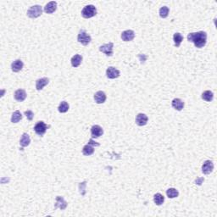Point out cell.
I'll use <instances>...</instances> for the list:
<instances>
[{
  "mask_svg": "<svg viewBox=\"0 0 217 217\" xmlns=\"http://www.w3.org/2000/svg\"><path fill=\"white\" fill-rule=\"evenodd\" d=\"M188 40L189 42L194 43L196 48L201 49L206 44V41H207V33L205 32H193V33H189L188 35Z\"/></svg>",
  "mask_w": 217,
  "mask_h": 217,
  "instance_id": "1",
  "label": "cell"
},
{
  "mask_svg": "<svg viewBox=\"0 0 217 217\" xmlns=\"http://www.w3.org/2000/svg\"><path fill=\"white\" fill-rule=\"evenodd\" d=\"M97 14V9L94 5H87L85 6L83 9L82 10V15L83 18H86V19H88V18H92L95 16Z\"/></svg>",
  "mask_w": 217,
  "mask_h": 217,
  "instance_id": "2",
  "label": "cell"
},
{
  "mask_svg": "<svg viewBox=\"0 0 217 217\" xmlns=\"http://www.w3.org/2000/svg\"><path fill=\"white\" fill-rule=\"evenodd\" d=\"M77 41L80 43H82V45L87 46L91 43L92 38L90 37V35L87 34L85 30L82 29V30H80V32L78 33V36H77Z\"/></svg>",
  "mask_w": 217,
  "mask_h": 217,
  "instance_id": "3",
  "label": "cell"
},
{
  "mask_svg": "<svg viewBox=\"0 0 217 217\" xmlns=\"http://www.w3.org/2000/svg\"><path fill=\"white\" fill-rule=\"evenodd\" d=\"M43 14V9L40 5L32 6L27 10V16L30 18H37Z\"/></svg>",
  "mask_w": 217,
  "mask_h": 217,
  "instance_id": "4",
  "label": "cell"
},
{
  "mask_svg": "<svg viewBox=\"0 0 217 217\" xmlns=\"http://www.w3.org/2000/svg\"><path fill=\"white\" fill-rule=\"evenodd\" d=\"M49 127H50V126L46 125L43 121H38V122L35 125L34 131L38 136H41V137H42V136L44 135V133H45L46 131H47V129L49 128Z\"/></svg>",
  "mask_w": 217,
  "mask_h": 217,
  "instance_id": "5",
  "label": "cell"
},
{
  "mask_svg": "<svg viewBox=\"0 0 217 217\" xmlns=\"http://www.w3.org/2000/svg\"><path fill=\"white\" fill-rule=\"evenodd\" d=\"M113 49H114V43H109L107 44L102 45L99 47V51L107 55V56H112L113 55Z\"/></svg>",
  "mask_w": 217,
  "mask_h": 217,
  "instance_id": "6",
  "label": "cell"
},
{
  "mask_svg": "<svg viewBox=\"0 0 217 217\" xmlns=\"http://www.w3.org/2000/svg\"><path fill=\"white\" fill-rule=\"evenodd\" d=\"M106 76L109 79L117 78V77H120V71L113 67V66H110L106 70Z\"/></svg>",
  "mask_w": 217,
  "mask_h": 217,
  "instance_id": "7",
  "label": "cell"
},
{
  "mask_svg": "<svg viewBox=\"0 0 217 217\" xmlns=\"http://www.w3.org/2000/svg\"><path fill=\"white\" fill-rule=\"evenodd\" d=\"M214 170V164L211 160H206L202 166V172L204 174L209 175Z\"/></svg>",
  "mask_w": 217,
  "mask_h": 217,
  "instance_id": "8",
  "label": "cell"
},
{
  "mask_svg": "<svg viewBox=\"0 0 217 217\" xmlns=\"http://www.w3.org/2000/svg\"><path fill=\"white\" fill-rule=\"evenodd\" d=\"M103 133V128L101 127L98 125H95V126H93L91 128V134L92 137L93 138H97V137H99L100 136H102Z\"/></svg>",
  "mask_w": 217,
  "mask_h": 217,
  "instance_id": "9",
  "label": "cell"
},
{
  "mask_svg": "<svg viewBox=\"0 0 217 217\" xmlns=\"http://www.w3.org/2000/svg\"><path fill=\"white\" fill-rule=\"evenodd\" d=\"M135 32L132 30H126L121 33V39L125 42H130L134 39Z\"/></svg>",
  "mask_w": 217,
  "mask_h": 217,
  "instance_id": "10",
  "label": "cell"
},
{
  "mask_svg": "<svg viewBox=\"0 0 217 217\" xmlns=\"http://www.w3.org/2000/svg\"><path fill=\"white\" fill-rule=\"evenodd\" d=\"M148 120H149V118L145 114H138L136 117V123H137V126H145L146 124L148 123Z\"/></svg>",
  "mask_w": 217,
  "mask_h": 217,
  "instance_id": "11",
  "label": "cell"
},
{
  "mask_svg": "<svg viewBox=\"0 0 217 217\" xmlns=\"http://www.w3.org/2000/svg\"><path fill=\"white\" fill-rule=\"evenodd\" d=\"M66 207H67V202L66 200L64 199L63 197H60V196H57L56 197V203H55V206H54V209L60 208V209H66Z\"/></svg>",
  "mask_w": 217,
  "mask_h": 217,
  "instance_id": "12",
  "label": "cell"
},
{
  "mask_svg": "<svg viewBox=\"0 0 217 217\" xmlns=\"http://www.w3.org/2000/svg\"><path fill=\"white\" fill-rule=\"evenodd\" d=\"M26 93L25 90L23 89H18L14 93V98L18 102H23L24 100L26 99Z\"/></svg>",
  "mask_w": 217,
  "mask_h": 217,
  "instance_id": "13",
  "label": "cell"
},
{
  "mask_svg": "<svg viewBox=\"0 0 217 217\" xmlns=\"http://www.w3.org/2000/svg\"><path fill=\"white\" fill-rule=\"evenodd\" d=\"M94 100L95 102L98 104L100 103H103L106 100V94L103 91L97 92L94 95Z\"/></svg>",
  "mask_w": 217,
  "mask_h": 217,
  "instance_id": "14",
  "label": "cell"
},
{
  "mask_svg": "<svg viewBox=\"0 0 217 217\" xmlns=\"http://www.w3.org/2000/svg\"><path fill=\"white\" fill-rule=\"evenodd\" d=\"M56 9H57V3L55 1H52L46 4L44 7V11L47 14H52L56 10Z\"/></svg>",
  "mask_w": 217,
  "mask_h": 217,
  "instance_id": "15",
  "label": "cell"
},
{
  "mask_svg": "<svg viewBox=\"0 0 217 217\" xmlns=\"http://www.w3.org/2000/svg\"><path fill=\"white\" fill-rule=\"evenodd\" d=\"M49 82V79L47 78V77H43V78H41V79H38L36 82V88L38 91H40L42 89L46 86L48 85Z\"/></svg>",
  "mask_w": 217,
  "mask_h": 217,
  "instance_id": "16",
  "label": "cell"
},
{
  "mask_svg": "<svg viewBox=\"0 0 217 217\" xmlns=\"http://www.w3.org/2000/svg\"><path fill=\"white\" fill-rule=\"evenodd\" d=\"M172 105L175 109H177L178 111H181L184 107V102L180 98H174L172 100Z\"/></svg>",
  "mask_w": 217,
  "mask_h": 217,
  "instance_id": "17",
  "label": "cell"
},
{
  "mask_svg": "<svg viewBox=\"0 0 217 217\" xmlns=\"http://www.w3.org/2000/svg\"><path fill=\"white\" fill-rule=\"evenodd\" d=\"M24 64L20 60H14V62L11 64V69L14 72H19L23 68Z\"/></svg>",
  "mask_w": 217,
  "mask_h": 217,
  "instance_id": "18",
  "label": "cell"
},
{
  "mask_svg": "<svg viewBox=\"0 0 217 217\" xmlns=\"http://www.w3.org/2000/svg\"><path fill=\"white\" fill-rule=\"evenodd\" d=\"M82 56L80 55V54H76V55H74V56L71 58V66H73V67H78V66L81 65V63H82Z\"/></svg>",
  "mask_w": 217,
  "mask_h": 217,
  "instance_id": "19",
  "label": "cell"
},
{
  "mask_svg": "<svg viewBox=\"0 0 217 217\" xmlns=\"http://www.w3.org/2000/svg\"><path fill=\"white\" fill-rule=\"evenodd\" d=\"M31 143V139H30V137L27 133H23V135L21 136V138L20 140V144L21 147H27V146L30 144Z\"/></svg>",
  "mask_w": 217,
  "mask_h": 217,
  "instance_id": "20",
  "label": "cell"
},
{
  "mask_svg": "<svg viewBox=\"0 0 217 217\" xmlns=\"http://www.w3.org/2000/svg\"><path fill=\"white\" fill-rule=\"evenodd\" d=\"M94 153V149H93V146L90 145V144H87L83 147L82 149V154L86 156H89V155H92V154Z\"/></svg>",
  "mask_w": 217,
  "mask_h": 217,
  "instance_id": "21",
  "label": "cell"
},
{
  "mask_svg": "<svg viewBox=\"0 0 217 217\" xmlns=\"http://www.w3.org/2000/svg\"><path fill=\"white\" fill-rule=\"evenodd\" d=\"M202 98L204 100H205L206 102H211L213 98H214V93L211 91H204L202 93Z\"/></svg>",
  "mask_w": 217,
  "mask_h": 217,
  "instance_id": "22",
  "label": "cell"
},
{
  "mask_svg": "<svg viewBox=\"0 0 217 217\" xmlns=\"http://www.w3.org/2000/svg\"><path fill=\"white\" fill-rule=\"evenodd\" d=\"M173 40H174L175 46L177 48H178V47H180L181 43L183 41V36L181 33H178V32L175 33L174 36H173Z\"/></svg>",
  "mask_w": 217,
  "mask_h": 217,
  "instance_id": "23",
  "label": "cell"
},
{
  "mask_svg": "<svg viewBox=\"0 0 217 217\" xmlns=\"http://www.w3.org/2000/svg\"><path fill=\"white\" fill-rule=\"evenodd\" d=\"M21 120H22V114H21V113H20L19 110H16V111H14V113L12 114V117H11L12 123H17Z\"/></svg>",
  "mask_w": 217,
  "mask_h": 217,
  "instance_id": "24",
  "label": "cell"
},
{
  "mask_svg": "<svg viewBox=\"0 0 217 217\" xmlns=\"http://www.w3.org/2000/svg\"><path fill=\"white\" fill-rule=\"evenodd\" d=\"M165 201V197L161 193H156L154 196V202L156 205H161Z\"/></svg>",
  "mask_w": 217,
  "mask_h": 217,
  "instance_id": "25",
  "label": "cell"
},
{
  "mask_svg": "<svg viewBox=\"0 0 217 217\" xmlns=\"http://www.w3.org/2000/svg\"><path fill=\"white\" fill-rule=\"evenodd\" d=\"M166 195L167 197L170 198H174L178 197L179 195V193L176 188H169L167 191H166Z\"/></svg>",
  "mask_w": 217,
  "mask_h": 217,
  "instance_id": "26",
  "label": "cell"
},
{
  "mask_svg": "<svg viewBox=\"0 0 217 217\" xmlns=\"http://www.w3.org/2000/svg\"><path fill=\"white\" fill-rule=\"evenodd\" d=\"M69 108H70V106H69L68 103L66 102V101H62L60 103V105H59L58 109H59V111L60 113H66V112H67L69 110Z\"/></svg>",
  "mask_w": 217,
  "mask_h": 217,
  "instance_id": "27",
  "label": "cell"
},
{
  "mask_svg": "<svg viewBox=\"0 0 217 217\" xmlns=\"http://www.w3.org/2000/svg\"><path fill=\"white\" fill-rule=\"evenodd\" d=\"M170 9L167 6H163L160 9V16L161 18H166L168 16Z\"/></svg>",
  "mask_w": 217,
  "mask_h": 217,
  "instance_id": "28",
  "label": "cell"
},
{
  "mask_svg": "<svg viewBox=\"0 0 217 217\" xmlns=\"http://www.w3.org/2000/svg\"><path fill=\"white\" fill-rule=\"evenodd\" d=\"M86 186L87 182H83V183H79V190H80V193L82 196L86 194Z\"/></svg>",
  "mask_w": 217,
  "mask_h": 217,
  "instance_id": "29",
  "label": "cell"
},
{
  "mask_svg": "<svg viewBox=\"0 0 217 217\" xmlns=\"http://www.w3.org/2000/svg\"><path fill=\"white\" fill-rule=\"evenodd\" d=\"M25 115H26L28 120H32V119L34 117V114H33V112L32 110H26V111H25Z\"/></svg>",
  "mask_w": 217,
  "mask_h": 217,
  "instance_id": "30",
  "label": "cell"
},
{
  "mask_svg": "<svg viewBox=\"0 0 217 217\" xmlns=\"http://www.w3.org/2000/svg\"><path fill=\"white\" fill-rule=\"evenodd\" d=\"M88 144H90V145H92V146H93V147H94V146H96V147H98V146H99V143H98L97 142L93 141V139H92V138L90 139V140H89Z\"/></svg>",
  "mask_w": 217,
  "mask_h": 217,
  "instance_id": "31",
  "label": "cell"
},
{
  "mask_svg": "<svg viewBox=\"0 0 217 217\" xmlns=\"http://www.w3.org/2000/svg\"><path fill=\"white\" fill-rule=\"evenodd\" d=\"M204 181V177H201V178H197V180L195 181V183L196 184H198V185H201L202 183H203V182Z\"/></svg>",
  "mask_w": 217,
  "mask_h": 217,
  "instance_id": "32",
  "label": "cell"
}]
</instances>
